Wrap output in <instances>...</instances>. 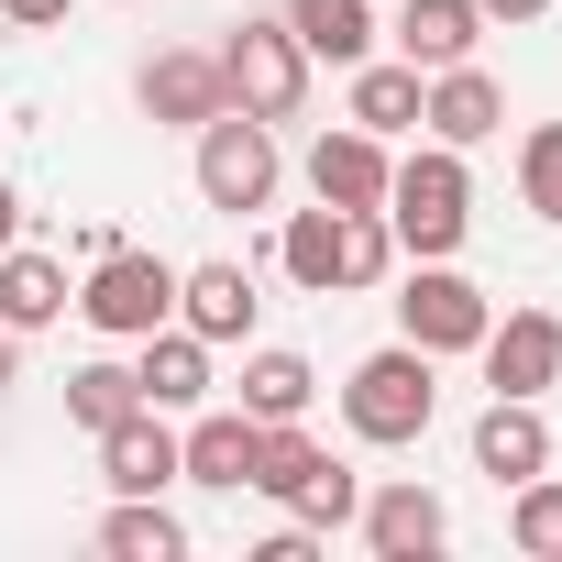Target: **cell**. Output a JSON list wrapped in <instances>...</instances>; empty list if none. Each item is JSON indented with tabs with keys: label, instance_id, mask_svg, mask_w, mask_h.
<instances>
[{
	"label": "cell",
	"instance_id": "1",
	"mask_svg": "<svg viewBox=\"0 0 562 562\" xmlns=\"http://www.w3.org/2000/svg\"><path fill=\"white\" fill-rule=\"evenodd\" d=\"M276 265L299 276L310 299H353V288H386L397 276V232L386 210H288V232H276Z\"/></svg>",
	"mask_w": 562,
	"mask_h": 562
},
{
	"label": "cell",
	"instance_id": "2",
	"mask_svg": "<svg viewBox=\"0 0 562 562\" xmlns=\"http://www.w3.org/2000/svg\"><path fill=\"white\" fill-rule=\"evenodd\" d=\"M386 232H397V254H408V265L463 254V232H474L463 144H419V155H397V177H386Z\"/></svg>",
	"mask_w": 562,
	"mask_h": 562
},
{
	"label": "cell",
	"instance_id": "3",
	"mask_svg": "<svg viewBox=\"0 0 562 562\" xmlns=\"http://www.w3.org/2000/svg\"><path fill=\"white\" fill-rule=\"evenodd\" d=\"M342 419H353V441H375V452L419 441V430L441 419V353H419V342L364 353V364L342 375Z\"/></svg>",
	"mask_w": 562,
	"mask_h": 562
},
{
	"label": "cell",
	"instance_id": "4",
	"mask_svg": "<svg viewBox=\"0 0 562 562\" xmlns=\"http://www.w3.org/2000/svg\"><path fill=\"white\" fill-rule=\"evenodd\" d=\"M210 56H221L232 111H254V122H299L310 111V45L288 34V12H243Z\"/></svg>",
	"mask_w": 562,
	"mask_h": 562
},
{
	"label": "cell",
	"instance_id": "5",
	"mask_svg": "<svg viewBox=\"0 0 562 562\" xmlns=\"http://www.w3.org/2000/svg\"><path fill=\"white\" fill-rule=\"evenodd\" d=\"M78 310H89V331H111V342H144V331H166V321H177V265H166V254H133V243H111V254H89V288H78Z\"/></svg>",
	"mask_w": 562,
	"mask_h": 562
},
{
	"label": "cell",
	"instance_id": "6",
	"mask_svg": "<svg viewBox=\"0 0 562 562\" xmlns=\"http://www.w3.org/2000/svg\"><path fill=\"white\" fill-rule=\"evenodd\" d=\"M276 188H288V155H276V122H254V111H221V122H199V199L210 210H265Z\"/></svg>",
	"mask_w": 562,
	"mask_h": 562
},
{
	"label": "cell",
	"instance_id": "7",
	"mask_svg": "<svg viewBox=\"0 0 562 562\" xmlns=\"http://www.w3.org/2000/svg\"><path fill=\"white\" fill-rule=\"evenodd\" d=\"M485 321H496V299L474 288L452 254L408 265V288H397V342H419V353H474V342H485Z\"/></svg>",
	"mask_w": 562,
	"mask_h": 562
},
{
	"label": "cell",
	"instance_id": "8",
	"mask_svg": "<svg viewBox=\"0 0 562 562\" xmlns=\"http://www.w3.org/2000/svg\"><path fill=\"white\" fill-rule=\"evenodd\" d=\"M133 100H144V122H166V133H199V122H221V111H232V89H221V56H210V45H155V56L133 67Z\"/></svg>",
	"mask_w": 562,
	"mask_h": 562
},
{
	"label": "cell",
	"instance_id": "9",
	"mask_svg": "<svg viewBox=\"0 0 562 562\" xmlns=\"http://www.w3.org/2000/svg\"><path fill=\"white\" fill-rule=\"evenodd\" d=\"M353 518H364V551H375V562H430V551L452 540V507H441L419 474L364 485V507H353Z\"/></svg>",
	"mask_w": 562,
	"mask_h": 562
},
{
	"label": "cell",
	"instance_id": "10",
	"mask_svg": "<svg viewBox=\"0 0 562 562\" xmlns=\"http://www.w3.org/2000/svg\"><path fill=\"white\" fill-rule=\"evenodd\" d=\"M386 177H397V155L364 122H331L310 144V199H331V210H386Z\"/></svg>",
	"mask_w": 562,
	"mask_h": 562
},
{
	"label": "cell",
	"instance_id": "11",
	"mask_svg": "<svg viewBox=\"0 0 562 562\" xmlns=\"http://www.w3.org/2000/svg\"><path fill=\"white\" fill-rule=\"evenodd\" d=\"M485 386L496 397H540L551 375H562V310H507V321H485Z\"/></svg>",
	"mask_w": 562,
	"mask_h": 562
},
{
	"label": "cell",
	"instance_id": "12",
	"mask_svg": "<svg viewBox=\"0 0 562 562\" xmlns=\"http://www.w3.org/2000/svg\"><path fill=\"white\" fill-rule=\"evenodd\" d=\"M254 310H265V299H254V276H243L232 254H210V265H177V321H188L210 353H221V342H254Z\"/></svg>",
	"mask_w": 562,
	"mask_h": 562
},
{
	"label": "cell",
	"instance_id": "13",
	"mask_svg": "<svg viewBox=\"0 0 562 562\" xmlns=\"http://www.w3.org/2000/svg\"><path fill=\"white\" fill-rule=\"evenodd\" d=\"M419 122H430V144H485V133H507V89H496L474 56H463V67H430Z\"/></svg>",
	"mask_w": 562,
	"mask_h": 562
},
{
	"label": "cell",
	"instance_id": "14",
	"mask_svg": "<svg viewBox=\"0 0 562 562\" xmlns=\"http://www.w3.org/2000/svg\"><path fill=\"white\" fill-rule=\"evenodd\" d=\"M474 474H496V485L551 474V419H540V397H485V419H474Z\"/></svg>",
	"mask_w": 562,
	"mask_h": 562
},
{
	"label": "cell",
	"instance_id": "15",
	"mask_svg": "<svg viewBox=\"0 0 562 562\" xmlns=\"http://www.w3.org/2000/svg\"><path fill=\"white\" fill-rule=\"evenodd\" d=\"M100 485H111V496H166V485H177V430H166V408H133V419L100 430Z\"/></svg>",
	"mask_w": 562,
	"mask_h": 562
},
{
	"label": "cell",
	"instance_id": "16",
	"mask_svg": "<svg viewBox=\"0 0 562 562\" xmlns=\"http://www.w3.org/2000/svg\"><path fill=\"white\" fill-rule=\"evenodd\" d=\"M254 441H265V419H243V408H199V419L177 430V474L243 496V485H254Z\"/></svg>",
	"mask_w": 562,
	"mask_h": 562
},
{
	"label": "cell",
	"instance_id": "17",
	"mask_svg": "<svg viewBox=\"0 0 562 562\" xmlns=\"http://www.w3.org/2000/svg\"><path fill=\"white\" fill-rule=\"evenodd\" d=\"M133 386H144V408H210V342L188 331V321H166V331H144V364H133Z\"/></svg>",
	"mask_w": 562,
	"mask_h": 562
},
{
	"label": "cell",
	"instance_id": "18",
	"mask_svg": "<svg viewBox=\"0 0 562 562\" xmlns=\"http://www.w3.org/2000/svg\"><path fill=\"white\" fill-rule=\"evenodd\" d=\"M485 45V12L474 0H397V56L430 78V67H463Z\"/></svg>",
	"mask_w": 562,
	"mask_h": 562
},
{
	"label": "cell",
	"instance_id": "19",
	"mask_svg": "<svg viewBox=\"0 0 562 562\" xmlns=\"http://www.w3.org/2000/svg\"><path fill=\"white\" fill-rule=\"evenodd\" d=\"M288 34L310 45V67H364L375 56V0H288Z\"/></svg>",
	"mask_w": 562,
	"mask_h": 562
},
{
	"label": "cell",
	"instance_id": "20",
	"mask_svg": "<svg viewBox=\"0 0 562 562\" xmlns=\"http://www.w3.org/2000/svg\"><path fill=\"white\" fill-rule=\"evenodd\" d=\"M100 551H111V562H188V518H177L166 496H122V507L100 518Z\"/></svg>",
	"mask_w": 562,
	"mask_h": 562
},
{
	"label": "cell",
	"instance_id": "21",
	"mask_svg": "<svg viewBox=\"0 0 562 562\" xmlns=\"http://www.w3.org/2000/svg\"><path fill=\"white\" fill-rule=\"evenodd\" d=\"M310 397H321L310 353H288V342H254L243 353V419H299Z\"/></svg>",
	"mask_w": 562,
	"mask_h": 562
},
{
	"label": "cell",
	"instance_id": "22",
	"mask_svg": "<svg viewBox=\"0 0 562 562\" xmlns=\"http://www.w3.org/2000/svg\"><path fill=\"white\" fill-rule=\"evenodd\" d=\"M0 321L12 331H45V321H67V265L56 254H0Z\"/></svg>",
	"mask_w": 562,
	"mask_h": 562
},
{
	"label": "cell",
	"instance_id": "23",
	"mask_svg": "<svg viewBox=\"0 0 562 562\" xmlns=\"http://www.w3.org/2000/svg\"><path fill=\"white\" fill-rule=\"evenodd\" d=\"M342 78H353V111H342V122H364V133H408V122H419V89H430V78H419L408 56H397V67L364 56V67H342Z\"/></svg>",
	"mask_w": 562,
	"mask_h": 562
},
{
	"label": "cell",
	"instance_id": "24",
	"mask_svg": "<svg viewBox=\"0 0 562 562\" xmlns=\"http://www.w3.org/2000/svg\"><path fill=\"white\" fill-rule=\"evenodd\" d=\"M133 408H144V386H133V364H78V375H67V419H78L89 441H100L111 419H133Z\"/></svg>",
	"mask_w": 562,
	"mask_h": 562
},
{
	"label": "cell",
	"instance_id": "25",
	"mask_svg": "<svg viewBox=\"0 0 562 562\" xmlns=\"http://www.w3.org/2000/svg\"><path fill=\"white\" fill-rule=\"evenodd\" d=\"M353 507H364V474H353L342 452H321V463H310V485L288 496V518H299V529H342Z\"/></svg>",
	"mask_w": 562,
	"mask_h": 562
},
{
	"label": "cell",
	"instance_id": "26",
	"mask_svg": "<svg viewBox=\"0 0 562 562\" xmlns=\"http://www.w3.org/2000/svg\"><path fill=\"white\" fill-rule=\"evenodd\" d=\"M507 496H518V507H507V540L551 562V551H562V474H529V485H507Z\"/></svg>",
	"mask_w": 562,
	"mask_h": 562
},
{
	"label": "cell",
	"instance_id": "27",
	"mask_svg": "<svg viewBox=\"0 0 562 562\" xmlns=\"http://www.w3.org/2000/svg\"><path fill=\"white\" fill-rule=\"evenodd\" d=\"M518 199H529L540 221H562V122H540V133L518 144Z\"/></svg>",
	"mask_w": 562,
	"mask_h": 562
},
{
	"label": "cell",
	"instance_id": "28",
	"mask_svg": "<svg viewBox=\"0 0 562 562\" xmlns=\"http://www.w3.org/2000/svg\"><path fill=\"white\" fill-rule=\"evenodd\" d=\"M0 12H12V23H23V34H56V23H67V12H78V0H0Z\"/></svg>",
	"mask_w": 562,
	"mask_h": 562
},
{
	"label": "cell",
	"instance_id": "29",
	"mask_svg": "<svg viewBox=\"0 0 562 562\" xmlns=\"http://www.w3.org/2000/svg\"><path fill=\"white\" fill-rule=\"evenodd\" d=\"M474 12H485V23H540L551 0H474Z\"/></svg>",
	"mask_w": 562,
	"mask_h": 562
},
{
	"label": "cell",
	"instance_id": "30",
	"mask_svg": "<svg viewBox=\"0 0 562 562\" xmlns=\"http://www.w3.org/2000/svg\"><path fill=\"white\" fill-rule=\"evenodd\" d=\"M12 243H23V188L0 177V254H12Z\"/></svg>",
	"mask_w": 562,
	"mask_h": 562
},
{
	"label": "cell",
	"instance_id": "31",
	"mask_svg": "<svg viewBox=\"0 0 562 562\" xmlns=\"http://www.w3.org/2000/svg\"><path fill=\"white\" fill-rule=\"evenodd\" d=\"M12 353H23V331H12V321H0V386H12Z\"/></svg>",
	"mask_w": 562,
	"mask_h": 562
}]
</instances>
